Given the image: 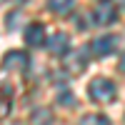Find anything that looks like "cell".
<instances>
[{
  "instance_id": "cell-9",
  "label": "cell",
  "mask_w": 125,
  "mask_h": 125,
  "mask_svg": "<svg viewBox=\"0 0 125 125\" xmlns=\"http://www.w3.org/2000/svg\"><path fill=\"white\" fill-rule=\"evenodd\" d=\"M120 70H123V73H125V53H123V55H120Z\"/></svg>"
},
{
  "instance_id": "cell-3",
  "label": "cell",
  "mask_w": 125,
  "mask_h": 125,
  "mask_svg": "<svg viewBox=\"0 0 125 125\" xmlns=\"http://www.w3.org/2000/svg\"><path fill=\"white\" fill-rule=\"evenodd\" d=\"M68 43H70V38H68V33H53L48 38V50L53 55H65L68 53Z\"/></svg>"
},
{
  "instance_id": "cell-7",
  "label": "cell",
  "mask_w": 125,
  "mask_h": 125,
  "mask_svg": "<svg viewBox=\"0 0 125 125\" xmlns=\"http://www.w3.org/2000/svg\"><path fill=\"white\" fill-rule=\"evenodd\" d=\"M48 8L53 13H60V15H68L73 10V0H48Z\"/></svg>"
},
{
  "instance_id": "cell-6",
  "label": "cell",
  "mask_w": 125,
  "mask_h": 125,
  "mask_svg": "<svg viewBox=\"0 0 125 125\" xmlns=\"http://www.w3.org/2000/svg\"><path fill=\"white\" fill-rule=\"evenodd\" d=\"M95 20L100 25H108V23H113L115 20V8H110V5H103V8H98L95 10Z\"/></svg>"
},
{
  "instance_id": "cell-1",
  "label": "cell",
  "mask_w": 125,
  "mask_h": 125,
  "mask_svg": "<svg viewBox=\"0 0 125 125\" xmlns=\"http://www.w3.org/2000/svg\"><path fill=\"white\" fill-rule=\"evenodd\" d=\"M118 95V88L115 83L108 80V78H95L90 83V98L95 103H110L113 98Z\"/></svg>"
},
{
  "instance_id": "cell-5",
  "label": "cell",
  "mask_w": 125,
  "mask_h": 125,
  "mask_svg": "<svg viewBox=\"0 0 125 125\" xmlns=\"http://www.w3.org/2000/svg\"><path fill=\"white\" fill-rule=\"evenodd\" d=\"M28 65V55L20 53V50H13V53H8L3 58V68L5 70H23Z\"/></svg>"
},
{
  "instance_id": "cell-10",
  "label": "cell",
  "mask_w": 125,
  "mask_h": 125,
  "mask_svg": "<svg viewBox=\"0 0 125 125\" xmlns=\"http://www.w3.org/2000/svg\"><path fill=\"white\" fill-rule=\"evenodd\" d=\"M15 3H25V0H15Z\"/></svg>"
},
{
  "instance_id": "cell-8",
  "label": "cell",
  "mask_w": 125,
  "mask_h": 125,
  "mask_svg": "<svg viewBox=\"0 0 125 125\" xmlns=\"http://www.w3.org/2000/svg\"><path fill=\"white\" fill-rule=\"evenodd\" d=\"M78 125H110V120L105 115H85V118H80Z\"/></svg>"
},
{
  "instance_id": "cell-4",
  "label": "cell",
  "mask_w": 125,
  "mask_h": 125,
  "mask_svg": "<svg viewBox=\"0 0 125 125\" xmlns=\"http://www.w3.org/2000/svg\"><path fill=\"white\" fill-rule=\"evenodd\" d=\"M25 43L30 48H40L45 43V28L40 25V23H33V25H28L25 28Z\"/></svg>"
},
{
  "instance_id": "cell-2",
  "label": "cell",
  "mask_w": 125,
  "mask_h": 125,
  "mask_svg": "<svg viewBox=\"0 0 125 125\" xmlns=\"http://www.w3.org/2000/svg\"><path fill=\"white\" fill-rule=\"evenodd\" d=\"M115 48H118V38L115 35H103V38H98L93 43V53L100 55V58H108L110 53H115Z\"/></svg>"
}]
</instances>
